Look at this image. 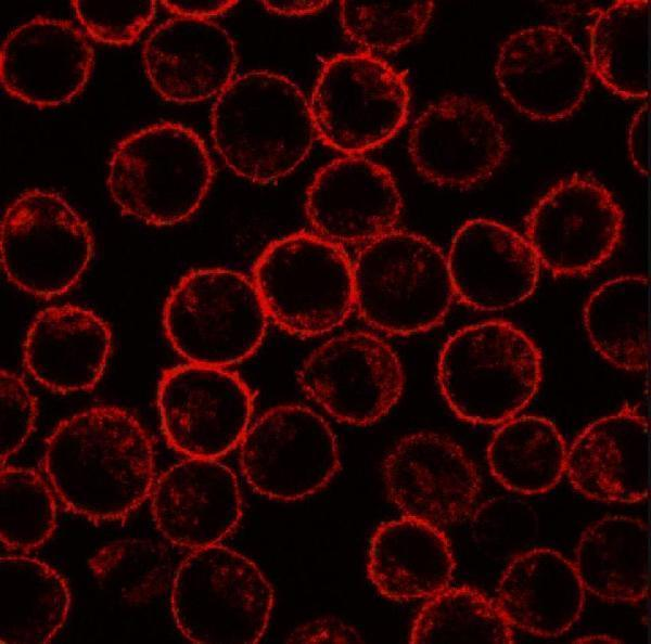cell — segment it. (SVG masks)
<instances>
[{
    "label": "cell",
    "mask_w": 651,
    "mask_h": 644,
    "mask_svg": "<svg viewBox=\"0 0 651 644\" xmlns=\"http://www.w3.org/2000/svg\"><path fill=\"white\" fill-rule=\"evenodd\" d=\"M37 416V400L16 373L0 372V455L1 466L29 437Z\"/></svg>",
    "instance_id": "cell-38"
},
{
    "label": "cell",
    "mask_w": 651,
    "mask_h": 644,
    "mask_svg": "<svg viewBox=\"0 0 651 644\" xmlns=\"http://www.w3.org/2000/svg\"><path fill=\"white\" fill-rule=\"evenodd\" d=\"M93 64V48L78 27L69 21L36 16L3 40L0 80L13 98L52 107L82 90Z\"/></svg>",
    "instance_id": "cell-18"
},
{
    "label": "cell",
    "mask_w": 651,
    "mask_h": 644,
    "mask_svg": "<svg viewBox=\"0 0 651 644\" xmlns=\"http://www.w3.org/2000/svg\"><path fill=\"white\" fill-rule=\"evenodd\" d=\"M650 103L647 102L634 115L628 130L630 159L643 176L650 175Z\"/></svg>",
    "instance_id": "cell-40"
},
{
    "label": "cell",
    "mask_w": 651,
    "mask_h": 644,
    "mask_svg": "<svg viewBox=\"0 0 651 644\" xmlns=\"http://www.w3.org/2000/svg\"><path fill=\"white\" fill-rule=\"evenodd\" d=\"M585 591L613 603H639L650 588V530L639 518L605 516L582 533L573 563Z\"/></svg>",
    "instance_id": "cell-27"
},
{
    "label": "cell",
    "mask_w": 651,
    "mask_h": 644,
    "mask_svg": "<svg viewBox=\"0 0 651 644\" xmlns=\"http://www.w3.org/2000/svg\"><path fill=\"white\" fill-rule=\"evenodd\" d=\"M157 408L173 449L188 458L216 460L240 445L250 427L254 396L227 368L189 362L163 372Z\"/></svg>",
    "instance_id": "cell-12"
},
{
    "label": "cell",
    "mask_w": 651,
    "mask_h": 644,
    "mask_svg": "<svg viewBox=\"0 0 651 644\" xmlns=\"http://www.w3.org/2000/svg\"><path fill=\"white\" fill-rule=\"evenodd\" d=\"M111 349L110 325L92 310L67 304L37 313L25 335L23 358L39 384L69 394L99 383Z\"/></svg>",
    "instance_id": "cell-24"
},
{
    "label": "cell",
    "mask_w": 651,
    "mask_h": 644,
    "mask_svg": "<svg viewBox=\"0 0 651 644\" xmlns=\"http://www.w3.org/2000/svg\"><path fill=\"white\" fill-rule=\"evenodd\" d=\"M75 14L88 35L103 43L129 46L153 21L156 2L128 1H72Z\"/></svg>",
    "instance_id": "cell-36"
},
{
    "label": "cell",
    "mask_w": 651,
    "mask_h": 644,
    "mask_svg": "<svg viewBox=\"0 0 651 644\" xmlns=\"http://www.w3.org/2000/svg\"><path fill=\"white\" fill-rule=\"evenodd\" d=\"M273 601V589L259 567L218 543L193 550L171 584L175 623L197 644L258 642Z\"/></svg>",
    "instance_id": "cell-7"
},
{
    "label": "cell",
    "mask_w": 651,
    "mask_h": 644,
    "mask_svg": "<svg viewBox=\"0 0 651 644\" xmlns=\"http://www.w3.org/2000/svg\"><path fill=\"white\" fill-rule=\"evenodd\" d=\"M618 639H615L609 634H589L587 636L578 637L574 643H620Z\"/></svg>",
    "instance_id": "cell-43"
},
{
    "label": "cell",
    "mask_w": 651,
    "mask_h": 644,
    "mask_svg": "<svg viewBox=\"0 0 651 644\" xmlns=\"http://www.w3.org/2000/svg\"><path fill=\"white\" fill-rule=\"evenodd\" d=\"M591 67L580 46L561 27L538 24L511 34L501 44L495 76L501 93L522 114L554 121L571 115L586 96Z\"/></svg>",
    "instance_id": "cell-15"
},
{
    "label": "cell",
    "mask_w": 651,
    "mask_h": 644,
    "mask_svg": "<svg viewBox=\"0 0 651 644\" xmlns=\"http://www.w3.org/2000/svg\"><path fill=\"white\" fill-rule=\"evenodd\" d=\"M305 209L316 234L340 245L366 244L395 229L403 198L385 167L354 155L316 173Z\"/></svg>",
    "instance_id": "cell-19"
},
{
    "label": "cell",
    "mask_w": 651,
    "mask_h": 644,
    "mask_svg": "<svg viewBox=\"0 0 651 644\" xmlns=\"http://www.w3.org/2000/svg\"><path fill=\"white\" fill-rule=\"evenodd\" d=\"M383 479L404 516L438 528L467 519L481 492L478 472L463 449L433 432L401 438L383 463Z\"/></svg>",
    "instance_id": "cell-17"
},
{
    "label": "cell",
    "mask_w": 651,
    "mask_h": 644,
    "mask_svg": "<svg viewBox=\"0 0 651 644\" xmlns=\"http://www.w3.org/2000/svg\"><path fill=\"white\" fill-rule=\"evenodd\" d=\"M239 461L257 493L280 501L316 493L340 468L332 429L315 411L298 404L263 413L243 436Z\"/></svg>",
    "instance_id": "cell-11"
},
{
    "label": "cell",
    "mask_w": 651,
    "mask_h": 644,
    "mask_svg": "<svg viewBox=\"0 0 651 644\" xmlns=\"http://www.w3.org/2000/svg\"><path fill=\"white\" fill-rule=\"evenodd\" d=\"M353 276L355 308L387 334L433 329L455 297L444 253L410 231L394 229L366 243L353 261Z\"/></svg>",
    "instance_id": "cell-5"
},
{
    "label": "cell",
    "mask_w": 651,
    "mask_h": 644,
    "mask_svg": "<svg viewBox=\"0 0 651 644\" xmlns=\"http://www.w3.org/2000/svg\"><path fill=\"white\" fill-rule=\"evenodd\" d=\"M43 467L61 502L94 520L125 517L155 482L148 432L114 405L92 407L62 421L46 442Z\"/></svg>",
    "instance_id": "cell-1"
},
{
    "label": "cell",
    "mask_w": 651,
    "mask_h": 644,
    "mask_svg": "<svg viewBox=\"0 0 651 644\" xmlns=\"http://www.w3.org/2000/svg\"><path fill=\"white\" fill-rule=\"evenodd\" d=\"M162 4L177 16L207 20L229 11L237 1L163 0Z\"/></svg>",
    "instance_id": "cell-41"
},
{
    "label": "cell",
    "mask_w": 651,
    "mask_h": 644,
    "mask_svg": "<svg viewBox=\"0 0 651 644\" xmlns=\"http://www.w3.org/2000/svg\"><path fill=\"white\" fill-rule=\"evenodd\" d=\"M358 632L335 617H321L295 629L286 640L291 643H356Z\"/></svg>",
    "instance_id": "cell-39"
},
{
    "label": "cell",
    "mask_w": 651,
    "mask_h": 644,
    "mask_svg": "<svg viewBox=\"0 0 651 644\" xmlns=\"http://www.w3.org/2000/svg\"><path fill=\"white\" fill-rule=\"evenodd\" d=\"M71 592L50 565L23 555L0 558V641L43 644L66 620Z\"/></svg>",
    "instance_id": "cell-28"
},
{
    "label": "cell",
    "mask_w": 651,
    "mask_h": 644,
    "mask_svg": "<svg viewBox=\"0 0 651 644\" xmlns=\"http://www.w3.org/2000/svg\"><path fill=\"white\" fill-rule=\"evenodd\" d=\"M446 259L455 296L483 311L524 301L535 291L540 271L524 236L486 218L468 220L459 228Z\"/></svg>",
    "instance_id": "cell-20"
},
{
    "label": "cell",
    "mask_w": 651,
    "mask_h": 644,
    "mask_svg": "<svg viewBox=\"0 0 651 644\" xmlns=\"http://www.w3.org/2000/svg\"><path fill=\"white\" fill-rule=\"evenodd\" d=\"M298 384L335 420L366 426L397 403L405 374L390 344L356 331L336 335L310 352L298 371Z\"/></svg>",
    "instance_id": "cell-14"
},
{
    "label": "cell",
    "mask_w": 651,
    "mask_h": 644,
    "mask_svg": "<svg viewBox=\"0 0 651 644\" xmlns=\"http://www.w3.org/2000/svg\"><path fill=\"white\" fill-rule=\"evenodd\" d=\"M565 441L546 417L523 415L499 427L487 449L493 476L507 489L538 494L554 488L565 473Z\"/></svg>",
    "instance_id": "cell-31"
},
{
    "label": "cell",
    "mask_w": 651,
    "mask_h": 644,
    "mask_svg": "<svg viewBox=\"0 0 651 644\" xmlns=\"http://www.w3.org/2000/svg\"><path fill=\"white\" fill-rule=\"evenodd\" d=\"M51 486L34 469L1 466L0 540L11 550L40 546L56 525V504Z\"/></svg>",
    "instance_id": "cell-33"
},
{
    "label": "cell",
    "mask_w": 651,
    "mask_h": 644,
    "mask_svg": "<svg viewBox=\"0 0 651 644\" xmlns=\"http://www.w3.org/2000/svg\"><path fill=\"white\" fill-rule=\"evenodd\" d=\"M433 10L430 1H342L340 20L347 37L367 53H390L420 37Z\"/></svg>",
    "instance_id": "cell-34"
},
{
    "label": "cell",
    "mask_w": 651,
    "mask_h": 644,
    "mask_svg": "<svg viewBox=\"0 0 651 644\" xmlns=\"http://www.w3.org/2000/svg\"><path fill=\"white\" fill-rule=\"evenodd\" d=\"M624 215L612 193L590 176L556 183L526 218L525 239L540 267L556 276L591 272L615 250Z\"/></svg>",
    "instance_id": "cell-13"
},
{
    "label": "cell",
    "mask_w": 651,
    "mask_h": 644,
    "mask_svg": "<svg viewBox=\"0 0 651 644\" xmlns=\"http://www.w3.org/2000/svg\"><path fill=\"white\" fill-rule=\"evenodd\" d=\"M537 518L526 503L500 497L483 503L472 518L474 538L493 552L511 553L536 536Z\"/></svg>",
    "instance_id": "cell-37"
},
{
    "label": "cell",
    "mask_w": 651,
    "mask_h": 644,
    "mask_svg": "<svg viewBox=\"0 0 651 644\" xmlns=\"http://www.w3.org/2000/svg\"><path fill=\"white\" fill-rule=\"evenodd\" d=\"M542 377L541 353L521 329L505 320L465 326L442 348L437 381L460 418L480 425L515 417L535 397Z\"/></svg>",
    "instance_id": "cell-3"
},
{
    "label": "cell",
    "mask_w": 651,
    "mask_h": 644,
    "mask_svg": "<svg viewBox=\"0 0 651 644\" xmlns=\"http://www.w3.org/2000/svg\"><path fill=\"white\" fill-rule=\"evenodd\" d=\"M214 173L202 138L179 123L162 121L116 145L106 185L122 214L164 227L188 219L199 208Z\"/></svg>",
    "instance_id": "cell-4"
},
{
    "label": "cell",
    "mask_w": 651,
    "mask_h": 644,
    "mask_svg": "<svg viewBox=\"0 0 651 644\" xmlns=\"http://www.w3.org/2000/svg\"><path fill=\"white\" fill-rule=\"evenodd\" d=\"M252 281L269 320L299 337L340 326L355 308L353 262L342 245L301 231L272 241Z\"/></svg>",
    "instance_id": "cell-6"
},
{
    "label": "cell",
    "mask_w": 651,
    "mask_h": 644,
    "mask_svg": "<svg viewBox=\"0 0 651 644\" xmlns=\"http://www.w3.org/2000/svg\"><path fill=\"white\" fill-rule=\"evenodd\" d=\"M210 134L224 163L237 176L269 183L292 172L316 134L309 103L286 77L253 70L218 94Z\"/></svg>",
    "instance_id": "cell-2"
},
{
    "label": "cell",
    "mask_w": 651,
    "mask_h": 644,
    "mask_svg": "<svg viewBox=\"0 0 651 644\" xmlns=\"http://www.w3.org/2000/svg\"><path fill=\"white\" fill-rule=\"evenodd\" d=\"M142 63L164 100L193 103L219 94L232 81L238 54L232 38L218 24L176 16L148 37Z\"/></svg>",
    "instance_id": "cell-23"
},
{
    "label": "cell",
    "mask_w": 651,
    "mask_h": 644,
    "mask_svg": "<svg viewBox=\"0 0 651 644\" xmlns=\"http://www.w3.org/2000/svg\"><path fill=\"white\" fill-rule=\"evenodd\" d=\"M0 250L10 282L30 295L52 298L79 281L92 258L93 236L62 196L31 189L3 212Z\"/></svg>",
    "instance_id": "cell-10"
},
{
    "label": "cell",
    "mask_w": 651,
    "mask_h": 644,
    "mask_svg": "<svg viewBox=\"0 0 651 644\" xmlns=\"http://www.w3.org/2000/svg\"><path fill=\"white\" fill-rule=\"evenodd\" d=\"M584 601L574 564L548 548L518 554L505 569L496 597L511 627L542 637L566 632L578 620Z\"/></svg>",
    "instance_id": "cell-25"
},
{
    "label": "cell",
    "mask_w": 651,
    "mask_h": 644,
    "mask_svg": "<svg viewBox=\"0 0 651 644\" xmlns=\"http://www.w3.org/2000/svg\"><path fill=\"white\" fill-rule=\"evenodd\" d=\"M650 1H616L590 27V67L599 80L624 99L650 93Z\"/></svg>",
    "instance_id": "cell-30"
},
{
    "label": "cell",
    "mask_w": 651,
    "mask_h": 644,
    "mask_svg": "<svg viewBox=\"0 0 651 644\" xmlns=\"http://www.w3.org/2000/svg\"><path fill=\"white\" fill-rule=\"evenodd\" d=\"M408 151L426 180L442 186L469 188L494 173L506 158L509 143L486 103L465 94H449L416 119Z\"/></svg>",
    "instance_id": "cell-16"
},
{
    "label": "cell",
    "mask_w": 651,
    "mask_h": 644,
    "mask_svg": "<svg viewBox=\"0 0 651 644\" xmlns=\"http://www.w3.org/2000/svg\"><path fill=\"white\" fill-rule=\"evenodd\" d=\"M263 5L270 12L285 16L309 15L321 11L328 1H263Z\"/></svg>",
    "instance_id": "cell-42"
},
{
    "label": "cell",
    "mask_w": 651,
    "mask_h": 644,
    "mask_svg": "<svg viewBox=\"0 0 651 644\" xmlns=\"http://www.w3.org/2000/svg\"><path fill=\"white\" fill-rule=\"evenodd\" d=\"M565 473L584 497L636 503L650 491V427L636 407L626 404L585 427L566 452Z\"/></svg>",
    "instance_id": "cell-22"
},
{
    "label": "cell",
    "mask_w": 651,
    "mask_h": 644,
    "mask_svg": "<svg viewBox=\"0 0 651 644\" xmlns=\"http://www.w3.org/2000/svg\"><path fill=\"white\" fill-rule=\"evenodd\" d=\"M151 495L157 529L181 548L217 544L242 516L237 477L214 459L189 458L170 466L155 480Z\"/></svg>",
    "instance_id": "cell-21"
},
{
    "label": "cell",
    "mask_w": 651,
    "mask_h": 644,
    "mask_svg": "<svg viewBox=\"0 0 651 644\" xmlns=\"http://www.w3.org/2000/svg\"><path fill=\"white\" fill-rule=\"evenodd\" d=\"M410 93L403 73L363 52L328 60L309 107L316 134L347 156L381 146L406 123Z\"/></svg>",
    "instance_id": "cell-9"
},
{
    "label": "cell",
    "mask_w": 651,
    "mask_h": 644,
    "mask_svg": "<svg viewBox=\"0 0 651 644\" xmlns=\"http://www.w3.org/2000/svg\"><path fill=\"white\" fill-rule=\"evenodd\" d=\"M593 348L618 369L641 372L650 359L649 280L623 275L600 285L584 308Z\"/></svg>",
    "instance_id": "cell-29"
},
{
    "label": "cell",
    "mask_w": 651,
    "mask_h": 644,
    "mask_svg": "<svg viewBox=\"0 0 651 644\" xmlns=\"http://www.w3.org/2000/svg\"><path fill=\"white\" fill-rule=\"evenodd\" d=\"M455 568L447 537L425 521L405 516L382 524L371 537L367 574L386 598H430L449 587Z\"/></svg>",
    "instance_id": "cell-26"
},
{
    "label": "cell",
    "mask_w": 651,
    "mask_h": 644,
    "mask_svg": "<svg viewBox=\"0 0 651 644\" xmlns=\"http://www.w3.org/2000/svg\"><path fill=\"white\" fill-rule=\"evenodd\" d=\"M94 578L130 603H142L162 592L169 577V559L157 544L123 539L102 546L89 559Z\"/></svg>",
    "instance_id": "cell-35"
},
{
    "label": "cell",
    "mask_w": 651,
    "mask_h": 644,
    "mask_svg": "<svg viewBox=\"0 0 651 644\" xmlns=\"http://www.w3.org/2000/svg\"><path fill=\"white\" fill-rule=\"evenodd\" d=\"M409 642L512 644L514 636L496 601L462 585L429 598L416 616Z\"/></svg>",
    "instance_id": "cell-32"
},
{
    "label": "cell",
    "mask_w": 651,
    "mask_h": 644,
    "mask_svg": "<svg viewBox=\"0 0 651 644\" xmlns=\"http://www.w3.org/2000/svg\"><path fill=\"white\" fill-rule=\"evenodd\" d=\"M268 315L246 275L226 268L186 273L169 293L163 325L171 347L188 362L227 368L261 344Z\"/></svg>",
    "instance_id": "cell-8"
}]
</instances>
